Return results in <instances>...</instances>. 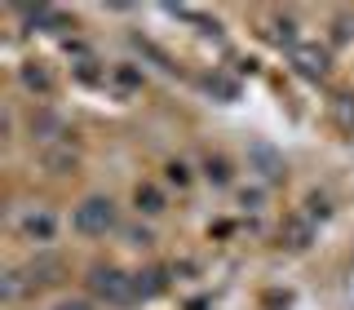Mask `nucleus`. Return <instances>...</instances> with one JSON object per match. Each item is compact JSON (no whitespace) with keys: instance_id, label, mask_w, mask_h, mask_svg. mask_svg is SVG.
<instances>
[{"instance_id":"obj_1","label":"nucleus","mask_w":354,"mask_h":310,"mask_svg":"<svg viewBox=\"0 0 354 310\" xmlns=\"http://www.w3.org/2000/svg\"><path fill=\"white\" fill-rule=\"evenodd\" d=\"M88 293H93L97 302H106V306H133L138 302L133 275L120 271V266H111V262H97L93 271H88Z\"/></svg>"},{"instance_id":"obj_2","label":"nucleus","mask_w":354,"mask_h":310,"mask_svg":"<svg viewBox=\"0 0 354 310\" xmlns=\"http://www.w3.org/2000/svg\"><path fill=\"white\" fill-rule=\"evenodd\" d=\"M115 221H120V213L106 195H88V199H80V208H75V230H80V235H111Z\"/></svg>"},{"instance_id":"obj_3","label":"nucleus","mask_w":354,"mask_h":310,"mask_svg":"<svg viewBox=\"0 0 354 310\" xmlns=\"http://www.w3.org/2000/svg\"><path fill=\"white\" fill-rule=\"evenodd\" d=\"M288 62L297 66V75H301V80H324L328 66H332L328 49H324V44H315V40H297L292 49H288Z\"/></svg>"},{"instance_id":"obj_4","label":"nucleus","mask_w":354,"mask_h":310,"mask_svg":"<svg viewBox=\"0 0 354 310\" xmlns=\"http://www.w3.org/2000/svg\"><path fill=\"white\" fill-rule=\"evenodd\" d=\"M18 275H22V284H27V293H31V288H49V284H58L62 262L58 257H36V262L18 266Z\"/></svg>"},{"instance_id":"obj_5","label":"nucleus","mask_w":354,"mask_h":310,"mask_svg":"<svg viewBox=\"0 0 354 310\" xmlns=\"http://www.w3.org/2000/svg\"><path fill=\"white\" fill-rule=\"evenodd\" d=\"M18 230H22L27 239L49 244V239H53V213H49V208H27V213L18 217Z\"/></svg>"},{"instance_id":"obj_6","label":"nucleus","mask_w":354,"mask_h":310,"mask_svg":"<svg viewBox=\"0 0 354 310\" xmlns=\"http://www.w3.org/2000/svg\"><path fill=\"white\" fill-rule=\"evenodd\" d=\"M133 284H138V302H151V297H160L164 288H169V280H164L160 266H151V271H138V275H133Z\"/></svg>"},{"instance_id":"obj_7","label":"nucleus","mask_w":354,"mask_h":310,"mask_svg":"<svg viewBox=\"0 0 354 310\" xmlns=\"http://www.w3.org/2000/svg\"><path fill=\"white\" fill-rule=\"evenodd\" d=\"M22 293H27V284H22V275H18V271H5V280H0V297H5V302L14 306Z\"/></svg>"},{"instance_id":"obj_8","label":"nucleus","mask_w":354,"mask_h":310,"mask_svg":"<svg viewBox=\"0 0 354 310\" xmlns=\"http://www.w3.org/2000/svg\"><path fill=\"white\" fill-rule=\"evenodd\" d=\"M138 208H142V213H160V208H164L160 191H155V186H138Z\"/></svg>"},{"instance_id":"obj_9","label":"nucleus","mask_w":354,"mask_h":310,"mask_svg":"<svg viewBox=\"0 0 354 310\" xmlns=\"http://www.w3.org/2000/svg\"><path fill=\"white\" fill-rule=\"evenodd\" d=\"M22 84H27V89H40V93H44V89H49V75H44V71H40V66H36V62H31V66H27V71H22Z\"/></svg>"},{"instance_id":"obj_10","label":"nucleus","mask_w":354,"mask_h":310,"mask_svg":"<svg viewBox=\"0 0 354 310\" xmlns=\"http://www.w3.org/2000/svg\"><path fill=\"white\" fill-rule=\"evenodd\" d=\"M53 310H93V302H80V297H66V302H58Z\"/></svg>"},{"instance_id":"obj_11","label":"nucleus","mask_w":354,"mask_h":310,"mask_svg":"<svg viewBox=\"0 0 354 310\" xmlns=\"http://www.w3.org/2000/svg\"><path fill=\"white\" fill-rule=\"evenodd\" d=\"M208 177H217V182H226V160H208Z\"/></svg>"}]
</instances>
